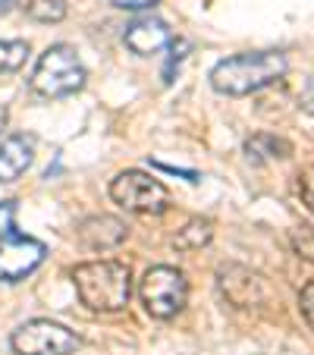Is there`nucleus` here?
Here are the masks:
<instances>
[{"label":"nucleus","instance_id":"obj_1","mask_svg":"<svg viewBox=\"0 0 314 355\" xmlns=\"http://www.w3.org/2000/svg\"><path fill=\"white\" fill-rule=\"evenodd\" d=\"M286 76V57L280 51H252L220 60L211 69V85L217 94L242 98V94L261 92Z\"/></svg>","mask_w":314,"mask_h":355},{"label":"nucleus","instance_id":"obj_2","mask_svg":"<svg viewBox=\"0 0 314 355\" xmlns=\"http://www.w3.org/2000/svg\"><path fill=\"white\" fill-rule=\"evenodd\" d=\"M73 283L82 305L104 315L126 309L132 293V274L123 261H85L73 270Z\"/></svg>","mask_w":314,"mask_h":355},{"label":"nucleus","instance_id":"obj_3","mask_svg":"<svg viewBox=\"0 0 314 355\" xmlns=\"http://www.w3.org/2000/svg\"><path fill=\"white\" fill-rule=\"evenodd\" d=\"M44 242L16 227V201H0V280H26L44 261Z\"/></svg>","mask_w":314,"mask_h":355},{"label":"nucleus","instance_id":"obj_4","mask_svg":"<svg viewBox=\"0 0 314 355\" xmlns=\"http://www.w3.org/2000/svg\"><path fill=\"white\" fill-rule=\"evenodd\" d=\"M85 85V67L69 44H51L38 57L32 73V88L41 98H69Z\"/></svg>","mask_w":314,"mask_h":355},{"label":"nucleus","instance_id":"obj_5","mask_svg":"<svg viewBox=\"0 0 314 355\" xmlns=\"http://www.w3.org/2000/svg\"><path fill=\"white\" fill-rule=\"evenodd\" d=\"M141 305L151 318H167L180 315L189 302V280L182 270L170 268V264H157V268H148L141 277Z\"/></svg>","mask_w":314,"mask_h":355},{"label":"nucleus","instance_id":"obj_6","mask_svg":"<svg viewBox=\"0 0 314 355\" xmlns=\"http://www.w3.org/2000/svg\"><path fill=\"white\" fill-rule=\"evenodd\" d=\"M110 198L132 214H164L170 208V192L161 180L141 173V170H123L110 182Z\"/></svg>","mask_w":314,"mask_h":355},{"label":"nucleus","instance_id":"obj_7","mask_svg":"<svg viewBox=\"0 0 314 355\" xmlns=\"http://www.w3.org/2000/svg\"><path fill=\"white\" fill-rule=\"evenodd\" d=\"M10 346L16 355H69L79 349V336L57 321L35 318L13 330Z\"/></svg>","mask_w":314,"mask_h":355},{"label":"nucleus","instance_id":"obj_8","mask_svg":"<svg viewBox=\"0 0 314 355\" xmlns=\"http://www.w3.org/2000/svg\"><path fill=\"white\" fill-rule=\"evenodd\" d=\"M217 289L233 309H261L274 299L270 283L242 264H220L217 268Z\"/></svg>","mask_w":314,"mask_h":355},{"label":"nucleus","instance_id":"obj_9","mask_svg":"<svg viewBox=\"0 0 314 355\" xmlns=\"http://www.w3.org/2000/svg\"><path fill=\"white\" fill-rule=\"evenodd\" d=\"M126 233H129L126 223L110 214H94L79 223V242L85 248H91V252H110V248H116L126 239Z\"/></svg>","mask_w":314,"mask_h":355},{"label":"nucleus","instance_id":"obj_10","mask_svg":"<svg viewBox=\"0 0 314 355\" xmlns=\"http://www.w3.org/2000/svg\"><path fill=\"white\" fill-rule=\"evenodd\" d=\"M126 47L129 51H135V54L141 57H151L157 54V51H164V47L170 44V28L164 19H157V16H141V19H135L132 26L126 28Z\"/></svg>","mask_w":314,"mask_h":355},{"label":"nucleus","instance_id":"obj_11","mask_svg":"<svg viewBox=\"0 0 314 355\" xmlns=\"http://www.w3.org/2000/svg\"><path fill=\"white\" fill-rule=\"evenodd\" d=\"M35 161V139L26 132L0 141V182H16Z\"/></svg>","mask_w":314,"mask_h":355},{"label":"nucleus","instance_id":"obj_12","mask_svg":"<svg viewBox=\"0 0 314 355\" xmlns=\"http://www.w3.org/2000/svg\"><path fill=\"white\" fill-rule=\"evenodd\" d=\"M245 155L248 161H283V157L293 155V145L280 135H270V132H258L245 141Z\"/></svg>","mask_w":314,"mask_h":355},{"label":"nucleus","instance_id":"obj_13","mask_svg":"<svg viewBox=\"0 0 314 355\" xmlns=\"http://www.w3.org/2000/svg\"><path fill=\"white\" fill-rule=\"evenodd\" d=\"M211 239H214V223L195 217V220H189L186 227L176 233L173 248L176 252H198V248H204Z\"/></svg>","mask_w":314,"mask_h":355},{"label":"nucleus","instance_id":"obj_14","mask_svg":"<svg viewBox=\"0 0 314 355\" xmlns=\"http://www.w3.org/2000/svg\"><path fill=\"white\" fill-rule=\"evenodd\" d=\"M28 60L26 41H0V73H16Z\"/></svg>","mask_w":314,"mask_h":355},{"label":"nucleus","instance_id":"obj_15","mask_svg":"<svg viewBox=\"0 0 314 355\" xmlns=\"http://www.w3.org/2000/svg\"><path fill=\"white\" fill-rule=\"evenodd\" d=\"M26 13L35 22H60L67 16V3L63 0H32L26 7Z\"/></svg>","mask_w":314,"mask_h":355},{"label":"nucleus","instance_id":"obj_16","mask_svg":"<svg viewBox=\"0 0 314 355\" xmlns=\"http://www.w3.org/2000/svg\"><path fill=\"white\" fill-rule=\"evenodd\" d=\"M293 248H295V255H299V258L314 261V230L311 227L293 230Z\"/></svg>","mask_w":314,"mask_h":355},{"label":"nucleus","instance_id":"obj_17","mask_svg":"<svg viewBox=\"0 0 314 355\" xmlns=\"http://www.w3.org/2000/svg\"><path fill=\"white\" fill-rule=\"evenodd\" d=\"M299 195H302V205L314 214V164L299 173Z\"/></svg>","mask_w":314,"mask_h":355},{"label":"nucleus","instance_id":"obj_18","mask_svg":"<svg viewBox=\"0 0 314 355\" xmlns=\"http://www.w3.org/2000/svg\"><path fill=\"white\" fill-rule=\"evenodd\" d=\"M186 51H189L186 41H170V54H173V57L167 60V69H164V82H173V67H180V63H182Z\"/></svg>","mask_w":314,"mask_h":355},{"label":"nucleus","instance_id":"obj_19","mask_svg":"<svg viewBox=\"0 0 314 355\" xmlns=\"http://www.w3.org/2000/svg\"><path fill=\"white\" fill-rule=\"evenodd\" d=\"M299 309H302V318L314 327V280H308V286L299 293Z\"/></svg>","mask_w":314,"mask_h":355},{"label":"nucleus","instance_id":"obj_20","mask_svg":"<svg viewBox=\"0 0 314 355\" xmlns=\"http://www.w3.org/2000/svg\"><path fill=\"white\" fill-rule=\"evenodd\" d=\"M151 164H154V167H161L164 173H176V176H186L189 182H198V180H201V176L195 173V170H182V167H173V164H164V161H151Z\"/></svg>","mask_w":314,"mask_h":355},{"label":"nucleus","instance_id":"obj_21","mask_svg":"<svg viewBox=\"0 0 314 355\" xmlns=\"http://www.w3.org/2000/svg\"><path fill=\"white\" fill-rule=\"evenodd\" d=\"M110 3L120 10H145V7H154L157 0H110Z\"/></svg>","mask_w":314,"mask_h":355},{"label":"nucleus","instance_id":"obj_22","mask_svg":"<svg viewBox=\"0 0 314 355\" xmlns=\"http://www.w3.org/2000/svg\"><path fill=\"white\" fill-rule=\"evenodd\" d=\"M305 107H308V110H311V114H314V85L308 88V94H305Z\"/></svg>","mask_w":314,"mask_h":355},{"label":"nucleus","instance_id":"obj_23","mask_svg":"<svg viewBox=\"0 0 314 355\" xmlns=\"http://www.w3.org/2000/svg\"><path fill=\"white\" fill-rule=\"evenodd\" d=\"M7 120H10L7 107H0V132H3V129H7Z\"/></svg>","mask_w":314,"mask_h":355},{"label":"nucleus","instance_id":"obj_24","mask_svg":"<svg viewBox=\"0 0 314 355\" xmlns=\"http://www.w3.org/2000/svg\"><path fill=\"white\" fill-rule=\"evenodd\" d=\"M13 3H16V0H0V13H7V10L13 7Z\"/></svg>","mask_w":314,"mask_h":355}]
</instances>
